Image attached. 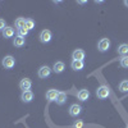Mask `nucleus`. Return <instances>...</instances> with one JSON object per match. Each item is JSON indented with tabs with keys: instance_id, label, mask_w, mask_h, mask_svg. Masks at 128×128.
Masks as SVG:
<instances>
[{
	"instance_id": "obj_1",
	"label": "nucleus",
	"mask_w": 128,
	"mask_h": 128,
	"mask_svg": "<svg viewBox=\"0 0 128 128\" xmlns=\"http://www.w3.org/2000/svg\"><path fill=\"white\" fill-rule=\"evenodd\" d=\"M2 64H3V67H4V68H6V69H12V68L16 66V59H14L12 55H8V56L3 58Z\"/></svg>"
},
{
	"instance_id": "obj_2",
	"label": "nucleus",
	"mask_w": 128,
	"mask_h": 128,
	"mask_svg": "<svg viewBox=\"0 0 128 128\" xmlns=\"http://www.w3.org/2000/svg\"><path fill=\"white\" fill-rule=\"evenodd\" d=\"M51 32L49 30H44V31H41V34H40V41L42 42V44H48V42L51 41Z\"/></svg>"
},
{
	"instance_id": "obj_3",
	"label": "nucleus",
	"mask_w": 128,
	"mask_h": 128,
	"mask_svg": "<svg viewBox=\"0 0 128 128\" xmlns=\"http://www.w3.org/2000/svg\"><path fill=\"white\" fill-rule=\"evenodd\" d=\"M109 48H110V41H109V38H101V40L99 41V44H98L99 51L104 52V51L108 50Z\"/></svg>"
},
{
	"instance_id": "obj_4",
	"label": "nucleus",
	"mask_w": 128,
	"mask_h": 128,
	"mask_svg": "<svg viewBox=\"0 0 128 128\" xmlns=\"http://www.w3.org/2000/svg\"><path fill=\"white\" fill-rule=\"evenodd\" d=\"M96 95H98L99 99H106L109 96V88L106 86H100L96 91Z\"/></svg>"
},
{
	"instance_id": "obj_5",
	"label": "nucleus",
	"mask_w": 128,
	"mask_h": 128,
	"mask_svg": "<svg viewBox=\"0 0 128 128\" xmlns=\"http://www.w3.org/2000/svg\"><path fill=\"white\" fill-rule=\"evenodd\" d=\"M84 55H86V52H84L82 49H76L72 54V58H73V60H82L83 62Z\"/></svg>"
},
{
	"instance_id": "obj_6",
	"label": "nucleus",
	"mask_w": 128,
	"mask_h": 128,
	"mask_svg": "<svg viewBox=\"0 0 128 128\" xmlns=\"http://www.w3.org/2000/svg\"><path fill=\"white\" fill-rule=\"evenodd\" d=\"M51 73V69L48 67V66H42L40 69H38V77L40 78H48Z\"/></svg>"
},
{
	"instance_id": "obj_7",
	"label": "nucleus",
	"mask_w": 128,
	"mask_h": 128,
	"mask_svg": "<svg viewBox=\"0 0 128 128\" xmlns=\"http://www.w3.org/2000/svg\"><path fill=\"white\" fill-rule=\"evenodd\" d=\"M20 99H22L23 102H31L32 100H34V92L32 91H23L22 95H20Z\"/></svg>"
},
{
	"instance_id": "obj_8",
	"label": "nucleus",
	"mask_w": 128,
	"mask_h": 128,
	"mask_svg": "<svg viewBox=\"0 0 128 128\" xmlns=\"http://www.w3.org/2000/svg\"><path fill=\"white\" fill-rule=\"evenodd\" d=\"M81 112H82V106L78 105V104H73L70 108H69V114H70L72 116H77V115H80Z\"/></svg>"
},
{
	"instance_id": "obj_9",
	"label": "nucleus",
	"mask_w": 128,
	"mask_h": 128,
	"mask_svg": "<svg viewBox=\"0 0 128 128\" xmlns=\"http://www.w3.org/2000/svg\"><path fill=\"white\" fill-rule=\"evenodd\" d=\"M31 86H32V82H31L30 78H23V80H20V82H19V87H20V90H23V91H28L31 88Z\"/></svg>"
},
{
	"instance_id": "obj_10",
	"label": "nucleus",
	"mask_w": 128,
	"mask_h": 128,
	"mask_svg": "<svg viewBox=\"0 0 128 128\" xmlns=\"http://www.w3.org/2000/svg\"><path fill=\"white\" fill-rule=\"evenodd\" d=\"M58 95H59V91L54 90V88H51L46 92V100L48 101H55L56 98H58Z\"/></svg>"
},
{
	"instance_id": "obj_11",
	"label": "nucleus",
	"mask_w": 128,
	"mask_h": 128,
	"mask_svg": "<svg viewBox=\"0 0 128 128\" xmlns=\"http://www.w3.org/2000/svg\"><path fill=\"white\" fill-rule=\"evenodd\" d=\"M77 98H78V100H81V101H86V100L90 98V91L86 90V88L80 90L78 94H77Z\"/></svg>"
},
{
	"instance_id": "obj_12",
	"label": "nucleus",
	"mask_w": 128,
	"mask_h": 128,
	"mask_svg": "<svg viewBox=\"0 0 128 128\" xmlns=\"http://www.w3.org/2000/svg\"><path fill=\"white\" fill-rule=\"evenodd\" d=\"M70 67H72V69H74V70H82L83 67H84V64H83L82 60H72Z\"/></svg>"
},
{
	"instance_id": "obj_13",
	"label": "nucleus",
	"mask_w": 128,
	"mask_h": 128,
	"mask_svg": "<svg viewBox=\"0 0 128 128\" xmlns=\"http://www.w3.org/2000/svg\"><path fill=\"white\" fill-rule=\"evenodd\" d=\"M3 36H4L5 38H10V37H13V36H14V28H13V27L6 26V27L3 30Z\"/></svg>"
},
{
	"instance_id": "obj_14",
	"label": "nucleus",
	"mask_w": 128,
	"mask_h": 128,
	"mask_svg": "<svg viewBox=\"0 0 128 128\" xmlns=\"http://www.w3.org/2000/svg\"><path fill=\"white\" fill-rule=\"evenodd\" d=\"M13 44H14V46H17V48H22V46H24V44H26V38L17 36V37L14 38V41H13Z\"/></svg>"
},
{
	"instance_id": "obj_15",
	"label": "nucleus",
	"mask_w": 128,
	"mask_h": 128,
	"mask_svg": "<svg viewBox=\"0 0 128 128\" xmlns=\"http://www.w3.org/2000/svg\"><path fill=\"white\" fill-rule=\"evenodd\" d=\"M118 54H120L122 56L128 55V45L127 44H122L118 46Z\"/></svg>"
},
{
	"instance_id": "obj_16",
	"label": "nucleus",
	"mask_w": 128,
	"mask_h": 128,
	"mask_svg": "<svg viewBox=\"0 0 128 128\" xmlns=\"http://www.w3.org/2000/svg\"><path fill=\"white\" fill-rule=\"evenodd\" d=\"M52 70L55 73H62L64 70V63L63 62H56L54 64V67H52Z\"/></svg>"
},
{
	"instance_id": "obj_17",
	"label": "nucleus",
	"mask_w": 128,
	"mask_h": 128,
	"mask_svg": "<svg viewBox=\"0 0 128 128\" xmlns=\"http://www.w3.org/2000/svg\"><path fill=\"white\" fill-rule=\"evenodd\" d=\"M56 104H59V105H63L64 102L67 101V94L66 92H59V95H58V98H56Z\"/></svg>"
},
{
	"instance_id": "obj_18",
	"label": "nucleus",
	"mask_w": 128,
	"mask_h": 128,
	"mask_svg": "<svg viewBox=\"0 0 128 128\" xmlns=\"http://www.w3.org/2000/svg\"><path fill=\"white\" fill-rule=\"evenodd\" d=\"M16 27H17L18 30L24 28V27H26V19H24V18H22V17L17 18V19H16Z\"/></svg>"
},
{
	"instance_id": "obj_19",
	"label": "nucleus",
	"mask_w": 128,
	"mask_h": 128,
	"mask_svg": "<svg viewBox=\"0 0 128 128\" xmlns=\"http://www.w3.org/2000/svg\"><path fill=\"white\" fill-rule=\"evenodd\" d=\"M32 28H35V22H34V19H31V18L26 19V30L31 31Z\"/></svg>"
},
{
	"instance_id": "obj_20",
	"label": "nucleus",
	"mask_w": 128,
	"mask_h": 128,
	"mask_svg": "<svg viewBox=\"0 0 128 128\" xmlns=\"http://www.w3.org/2000/svg\"><path fill=\"white\" fill-rule=\"evenodd\" d=\"M119 90L122 92H127L128 91V81H122L119 84Z\"/></svg>"
},
{
	"instance_id": "obj_21",
	"label": "nucleus",
	"mask_w": 128,
	"mask_h": 128,
	"mask_svg": "<svg viewBox=\"0 0 128 128\" xmlns=\"http://www.w3.org/2000/svg\"><path fill=\"white\" fill-rule=\"evenodd\" d=\"M120 66H122L123 68H128V55L120 58Z\"/></svg>"
},
{
	"instance_id": "obj_22",
	"label": "nucleus",
	"mask_w": 128,
	"mask_h": 128,
	"mask_svg": "<svg viewBox=\"0 0 128 128\" xmlns=\"http://www.w3.org/2000/svg\"><path fill=\"white\" fill-rule=\"evenodd\" d=\"M28 30H26V27L24 28H20V30H18V36L19 37H26L27 35H28Z\"/></svg>"
},
{
	"instance_id": "obj_23",
	"label": "nucleus",
	"mask_w": 128,
	"mask_h": 128,
	"mask_svg": "<svg viewBox=\"0 0 128 128\" xmlns=\"http://www.w3.org/2000/svg\"><path fill=\"white\" fill-rule=\"evenodd\" d=\"M5 27H6L5 26V20L4 19H0V31H3Z\"/></svg>"
},
{
	"instance_id": "obj_24",
	"label": "nucleus",
	"mask_w": 128,
	"mask_h": 128,
	"mask_svg": "<svg viewBox=\"0 0 128 128\" xmlns=\"http://www.w3.org/2000/svg\"><path fill=\"white\" fill-rule=\"evenodd\" d=\"M83 126V123L82 122H77V123H74V127H76V128H81Z\"/></svg>"
},
{
	"instance_id": "obj_25",
	"label": "nucleus",
	"mask_w": 128,
	"mask_h": 128,
	"mask_svg": "<svg viewBox=\"0 0 128 128\" xmlns=\"http://www.w3.org/2000/svg\"><path fill=\"white\" fill-rule=\"evenodd\" d=\"M84 3H86L84 0H80V2H78V4H84Z\"/></svg>"
},
{
	"instance_id": "obj_26",
	"label": "nucleus",
	"mask_w": 128,
	"mask_h": 128,
	"mask_svg": "<svg viewBox=\"0 0 128 128\" xmlns=\"http://www.w3.org/2000/svg\"><path fill=\"white\" fill-rule=\"evenodd\" d=\"M124 4H126V6H128V0H127V2H124Z\"/></svg>"
},
{
	"instance_id": "obj_27",
	"label": "nucleus",
	"mask_w": 128,
	"mask_h": 128,
	"mask_svg": "<svg viewBox=\"0 0 128 128\" xmlns=\"http://www.w3.org/2000/svg\"><path fill=\"white\" fill-rule=\"evenodd\" d=\"M127 128H128V127H127Z\"/></svg>"
}]
</instances>
